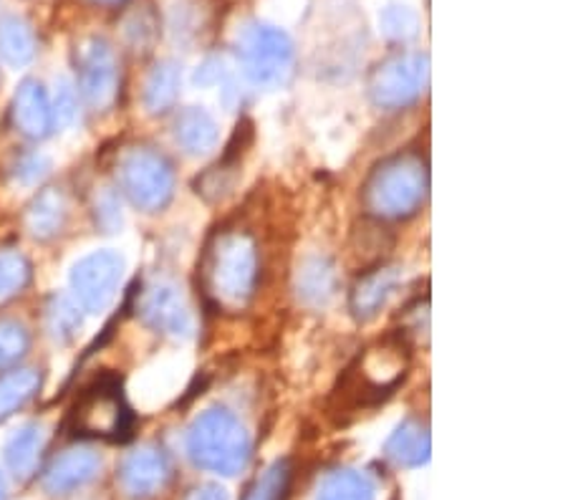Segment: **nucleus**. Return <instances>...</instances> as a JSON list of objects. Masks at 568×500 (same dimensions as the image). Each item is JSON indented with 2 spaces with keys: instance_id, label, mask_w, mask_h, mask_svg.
Instances as JSON below:
<instances>
[{
  "instance_id": "obj_33",
  "label": "nucleus",
  "mask_w": 568,
  "mask_h": 500,
  "mask_svg": "<svg viewBox=\"0 0 568 500\" xmlns=\"http://www.w3.org/2000/svg\"><path fill=\"white\" fill-rule=\"evenodd\" d=\"M185 500H231L227 490L217 483H203L187 490Z\"/></svg>"
},
{
  "instance_id": "obj_9",
  "label": "nucleus",
  "mask_w": 568,
  "mask_h": 500,
  "mask_svg": "<svg viewBox=\"0 0 568 500\" xmlns=\"http://www.w3.org/2000/svg\"><path fill=\"white\" fill-rule=\"evenodd\" d=\"M79 91L94 112H109L119 96V63L104 39H87L77 49Z\"/></svg>"
},
{
  "instance_id": "obj_29",
  "label": "nucleus",
  "mask_w": 568,
  "mask_h": 500,
  "mask_svg": "<svg viewBox=\"0 0 568 500\" xmlns=\"http://www.w3.org/2000/svg\"><path fill=\"white\" fill-rule=\"evenodd\" d=\"M233 177H235L233 175V162H231V157H227L223 165L210 167L205 175L195 182L197 195H203L205 200L213 203V200H220L227 193V190L233 187Z\"/></svg>"
},
{
  "instance_id": "obj_28",
  "label": "nucleus",
  "mask_w": 568,
  "mask_h": 500,
  "mask_svg": "<svg viewBox=\"0 0 568 500\" xmlns=\"http://www.w3.org/2000/svg\"><path fill=\"white\" fill-rule=\"evenodd\" d=\"M31 349V334L21 322H0V369L13 367Z\"/></svg>"
},
{
  "instance_id": "obj_27",
  "label": "nucleus",
  "mask_w": 568,
  "mask_h": 500,
  "mask_svg": "<svg viewBox=\"0 0 568 500\" xmlns=\"http://www.w3.org/2000/svg\"><path fill=\"white\" fill-rule=\"evenodd\" d=\"M291 462L276 460L271 468H265L258 480L248 488L243 500H286L291 490Z\"/></svg>"
},
{
  "instance_id": "obj_30",
  "label": "nucleus",
  "mask_w": 568,
  "mask_h": 500,
  "mask_svg": "<svg viewBox=\"0 0 568 500\" xmlns=\"http://www.w3.org/2000/svg\"><path fill=\"white\" fill-rule=\"evenodd\" d=\"M49 167H51L49 157H43L41 152H29V154H21V157L13 162L11 177L16 185H36V182L49 172Z\"/></svg>"
},
{
  "instance_id": "obj_15",
  "label": "nucleus",
  "mask_w": 568,
  "mask_h": 500,
  "mask_svg": "<svg viewBox=\"0 0 568 500\" xmlns=\"http://www.w3.org/2000/svg\"><path fill=\"white\" fill-rule=\"evenodd\" d=\"M399 271L394 266H377L366 271L349 294V312L354 314L356 322H372L387 306L392 294L399 286Z\"/></svg>"
},
{
  "instance_id": "obj_4",
  "label": "nucleus",
  "mask_w": 568,
  "mask_h": 500,
  "mask_svg": "<svg viewBox=\"0 0 568 500\" xmlns=\"http://www.w3.org/2000/svg\"><path fill=\"white\" fill-rule=\"evenodd\" d=\"M251 435L233 412L205 409L187 430V455L200 470L233 478L251 462Z\"/></svg>"
},
{
  "instance_id": "obj_10",
  "label": "nucleus",
  "mask_w": 568,
  "mask_h": 500,
  "mask_svg": "<svg viewBox=\"0 0 568 500\" xmlns=\"http://www.w3.org/2000/svg\"><path fill=\"white\" fill-rule=\"evenodd\" d=\"M243 67L255 86L273 89L286 84L293 69L291 41L281 31L258 25L245 35Z\"/></svg>"
},
{
  "instance_id": "obj_17",
  "label": "nucleus",
  "mask_w": 568,
  "mask_h": 500,
  "mask_svg": "<svg viewBox=\"0 0 568 500\" xmlns=\"http://www.w3.org/2000/svg\"><path fill=\"white\" fill-rule=\"evenodd\" d=\"M433 440H429L427 425L419 420H405L397 425V430L389 435L384 445V455L399 468H423L427 466Z\"/></svg>"
},
{
  "instance_id": "obj_35",
  "label": "nucleus",
  "mask_w": 568,
  "mask_h": 500,
  "mask_svg": "<svg viewBox=\"0 0 568 500\" xmlns=\"http://www.w3.org/2000/svg\"><path fill=\"white\" fill-rule=\"evenodd\" d=\"M97 3H116V0H97Z\"/></svg>"
},
{
  "instance_id": "obj_14",
  "label": "nucleus",
  "mask_w": 568,
  "mask_h": 500,
  "mask_svg": "<svg viewBox=\"0 0 568 500\" xmlns=\"http://www.w3.org/2000/svg\"><path fill=\"white\" fill-rule=\"evenodd\" d=\"M13 126L29 140H45L57 126L53 120V106L49 91L43 89L41 81L26 79L21 86L16 89L13 104H11Z\"/></svg>"
},
{
  "instance_id": "obj_32",
  "label": "nucleus",
  "mask_w": 568,
  "mask_h": 500,
  "mask_svg": "<svg viewBox=\"0 0 568 500\" xmlns=\"http://www.w3.org/2000/svg\"><path fill=\"white\" fill-rule=\"evenodd\" d=\"M97 223L106 233H114L116 227H122V215H119V203L112 190H104L102 195H97Z\"/></svg>"
},
{
  "instance_id": "obj_21",
  "label": "nucleus",
  "mask_w": 568,
  "mask_h": 500,
  "mask_svg": "<svg viewBox=\"0 0 568 500\" xmlns=\"http://www.w3.org/2000/svg\"><path fill=\"white\" fill-rule=\"evenodd\" d=\"M298 298L308 306H324L336 290V271L326 258H308L296 276Z\"/></svg>"
},
{
  "instance_id": "obj_24",
  "label": "nucleus",
  "mask_w": 568,
  "mask_h": 500,
  "mask_svg": "<svg viewBox=\"0 0 568 500\" xmlns=\"http://www.w3.org/2000/svg\"><path fill=\"white\" fill-rule=\"evenodd\" d=\"M180 94V71L175 63L164 61L152 71L144 84V109L152 116L168 114L178 102Z\"/></svg>"
},
{
  "instance_id": "obj_8",
  "label": "nucleus",
  "mask_w": 568,
  "mask_h": 500,
  "mask_svg": "<svg viewBox=\"0 0 568 500\" xmlns=\"http://www.w3.org/2000/svg\"><path fill=\"white\" fill-rule=\"evenodd\" d=\"M427 57H394L379 63L369 79L372 102L397 112L415 104L427 86Z\"/></svg>"
},
{
  "instance_id": "obj_5",
  "label": "nucleus",
  "mask_w": 568,
  "mask_h": 500,
  "mask_svg": "<svg viewBox=\"0 0 568 500\" xmlns=\"http://www.w3.org/2000/svg\"><path fill=\"white\" fill-rule=\"evenodd\" d=\"M69 425L73 435L109 442H124L132 435L134 415L126 405L122 385L114 377H102L79 395Z\"/></svg>"
},
{
  "instance_id": "obj_3",
  "label": "nucleus",
  "mask_w": 568,
  "mask_h": 500,
  "mask_svg": "<svg viewBox=\"0 0 568 500\" xmlns=\"http://www.w3.org/2000/svg\"><path fill=\"white\" fill-rule=\"evenodd\" d=\"M427 162L419 154H394L379 162L362 187V205L374 221H405L425 205Z\"/></svg>"
},
{
  "instance_id": "obj_12",
  "label": "nucleus",
  "mask_w": 568,
  "mask_h": 500,
  "mask_svg": "<svg viewBox=\"0 0 568 500\" xmlns=\"http://www.w3.org/2000/svg\"><path fill=\"white\" fill-rule=\"evenodd\" d=\"M119 486L134 500H150L168 488L172 478L170 458L160 448H140L126 455L119 466Z\"/></svg>"
},
{
  "instance_id": "obj_22",
  "label": "nucleus",
  "mask_w": 568,
  "mask_h": 500,
  "mask_svg": "<svg viewBox=\"0 0 568 500\" xmlns=\"http://www.w3.org/2000/svg\"><path fill=\"white\" fill-rule=\"evenodd\" d=\"M316 500H377L372 480L359 470L336 468L318 483Z\"/></svg>"
},
{
  "instance_id": "obj_25",
  "label": "nucleus",
  "mask_w": 568,
  "mask_h": 500,
  "mask_svg": "<svg viewBox=\"0 0 568 500\" xmlns=\"http://www.w3.org/2000/svg\"><path fill=\"white\" fill-rule=\"evenodd\" d=\"M84 326V308L71 296H53L45 306V329L57 341H71Z\"/></svg>"
},
{
  "instance_id": "obj_7",
  "label": "nucleus",
  "mask_w": 568,
  "mask_h": 500,
  "mask_svg": "<svg viewBox=\"0 0 568 500\" xmlns=\"http://www.w3.org/2000/svg\"><path fill=\"white\" fill-rule=\"evenodd\" d=\"M122 278L124 258L114 251H97L73 263L69 286L87 314H102L114 304Z\"/></svg>"
},
{
  "instance_id": "obj_20",
  "label": "nucleus",
  "mask_w": 568,
  "mask_h": 500,
  "mask_svg": "<svg viewBox=\"0 0 568 500\" xmlns=\"http://www.w3.org/2000/svg\"><path fill=\"white\" fill-rule=\"evenodd\" d=\"M36 57V35L29 23L18 16L0 18V59L8 67L21 69Z\"/></svg>"
},
{
  "instance_id": "obj_26",
  "label": "nucleus",
  "mask_w": 568,
  "mask_h": 500,
  "mask_svg": "<svg viewBox=\"0 0 568 500\" xmlns=\"http://www.w3.org/2000/svg\"><path fill=\"white\" fill-rule=\"evenodd\" d=\"M31 280V263L16 248L0 251V306L13 302Z\"/></svg>"
},
{
  "instance_id": "obj_11",
  "label": "nucleus",
  "mask_w": 568,
  "mask_h": 500,
  "mask_svg": "<svg viewBox=\"0 0 568 500\" xmlns=\"http://www.w3.org/2000/svg\"><path fill=\"white\" fill-rule=\"evenodd\" d=\"M136 312H140L142 322L150 326V329L160 334L187 339V336L195 331V318H192L190 306L172 284H158L146 288Z\"/></svg>"
},
{
  "instance_id": "obj_1",
  "label": "nucleus",
  "mask_w": 568,
  "mask_h": 500,
  "mask_svg": "<svg viewBox=\"0 0 568 500\" xmlns=\"http://www.w3.org/2000/svg\"><path fill=\"white\" fill-rule=\"evenodd\" d=\"M407 364L409 351L405 336L379 341L377 347L366 349L364 357L356 359L338 379L332 397L334 412L344 417L382 405L405 381Z\"/></svg>"
},
{
  "instance_id": "obj_34",
  "label": "nucleus",
  "mask_w": 568,
  "mask_h": 500,
  "mask_svg": "<svg viewBox=\"0 0 568 500\" xmlns=\"http://www.w3.org/2000/svg\"><path fill=\"white\" fill-rule=\"evenodd\" d=\"M6 478H3V472H0V500H6Z\"/></svg>"
},
{
  "instance_id": "obj_13",
  "label": "nucleus",
  "mask_w": 568,
  "mask_h": 500,
  "mask_svg": "<svg viewBox=\"0 0 568 500\" xmlns=\"http://www.w3.org/2000/svg\"><path fill=\"white\" fill-rule=\"evenodd\" d=\"M102 470V458L89 448H73L51 460L43 472V490L49 496H71L89 486Z\"/></svg>"
},
{
  "instance_id": "obj_23",
  "label": "nucleus",
  "mask_w": 568,
  "mask_h": 500,
  "mask_svg": "<svg viewBox=\"0 0 568 500\" xmlns=\"http://www.w3.org/2000/svg\"><path fill=\"white\" fill-rule=\"evenodd\" d=\"M43 377L39 369H11L0 377V422L39 395Z\"/></svg>"
},
{
  "instance_id": "obj_19",
  "label": "nucleus",
  "mask_w": 568,
  "mask_h": 500,
  "mask_svg": "<svg viewBox=\"0 0 568 500\" xmlns=\"http://www.w3.org/2000/svg\"><path fill=\"white\" fill-rule=\"evenodd\" d=\"M175 140L187 154H207L217 144V124L205 109H182L175 120Z\"/></svg>"
},
{
  "instance_id": "obj_18",
  "label": "nucleus",
  "mask_w": 568,
  "mask_h": 500,
  "mask_svg": "<svg viewBox=\"0 0 568 500\" xmlns=\"http://www.w3.org/2000/svg\"><path fill=\"white\" fill-rule=\"evenodd\" d=\"M45 450V430L39 422H29L8 438L3 448V458L8 470L13 472L16 478H31L36 468H39L41 455Z\"/></svg>"
},
{
  "instance_id": "obj_6",
  "label": "nucleus",
  "mask_w": 568,
  "mask_h": 500,
  "mask_svg": "<svg viewBox=\"0 0 568 500\" xmlns=\"http://www.w3.org/2000/svg\"><path fill=\"white\" fill-rule=\"evenodd\" d=\"M116 180L126 200L142 213H160L175 195V172L168 157L152 147H132L122 154Z\"/></svg>"
},
{
  "instance_id": "obj_31",
  "label": "nucleus",
  "mask_w": 568,
  "mask_h": 500,
  "mask_svg": "<svg viewBox=\"0 0 568 500\" xmlns=\"http://www.w3.org/2000/svg\"><path fill=\"white\" fill-rule=\"evenodd\" d=\"M53 106V120L61 122V124H71L77 120L79 114V99H77V91H73L67 81H61L59 91H57V102L51 104Z\"/></svg>"
},
{
  "instance_id": "obj_16",
  "label": "nucleus",
  "mask_w": 568,
  "mask_h": 500,
  "mask_svg": "<svg viewBox=\"0 0 568 500\" xmlns=\"http://www.w3.org/2000/svg\"><path fill=\"white\" fill-rule=\"evenodd\" d=\"M69 217V205L61 190L45 187L26 207L23 225L36 241H53L63 231Z\"/></svg>"
},
{
  "instance_id": "obj_2",
  "label": "nucleus",
  "mask_w": 568,
  "mask_h": 500,
  "mask_svg": "<svg viewBox=\"0 0 568 500\" xmlns=\"http://www.w3.org/2000/svg\"><path fill=\"white\" fill-rule=\"evenodd\" d=\"M205 294L223 308H243L258 286V248L245 231H223L207 243L203 266Z\"/></svg>"
}]
</instances>
